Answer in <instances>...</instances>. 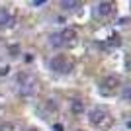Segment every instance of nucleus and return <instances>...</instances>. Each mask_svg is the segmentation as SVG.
I'll return each mask as SVG.
<instances>
[{"mask_svg":"<svg viewBox=\"0 0 131 131\" xmlns=\"http://www.w3.org/2000/svg\"><path fill=\"white\" fill-rule=\"evenodd\" d=\"M108 117V112L104 108H94L90 110V114H88V121L92 123V125H102Z\"/></svg>","mask_w":131,"mask_h":131,"instance_id":"obj_3","label":"nucleus"},{"mask_svg":"<svg viewBox=\"0 0 131 131\" xmlns=\"http://www.w3.org/2000/svg\"><path fill=\"white\" fill-rule=\"evenodd\" d=\"M27 131H37V129H27Z\"/></svg>","mask_w":131,"mask_h":131,"instance_id":"obj_15","label":"nucleus"},{"mask_svg":"<svg viewBox=\"0 0 131 131\" xmlns=\"http://www.w3.org/2000/svg\"><path fill=\"white\" fill-rule=\"evenodd\" d=\"M123 100H131V88H125V90H123Z\"/></svg>","mask_w":131,"mask_h":131,"instance_id":"obj_12","label":"nucleus"},{"mask_svg":"<svg viewBox=\"0 0 131 131\" xmlns=\"http://www.w3.org/2000/svg\"><path fill=\"white\" fill-rule=\"evenodd\" d=\"M57 33H59V39L63 41V45L71 43V41L77 39V31H74L72 27H65V29H61V31H57Z\"/></svg>","mask_w":131,"mask_h":131,"instance_id":"obj_5","label":"nucleus"},{"mask_svg":"<svg viewBox=\"0 0 131 131\" xmlns=\"http://www.w3.org/2000/svg\"><path fill=\"white\" fill-rule=\"evenodd\" d=\"M117 84H119V78L115 77V74H112V77H106L104 80H102V86H104V90H114Z\"/></svg>","mask_w":131,"mask_h":131,"instance_id":"obj_7","label":"nucleus"},{"mask_svg":"<svg viewBox=\"0 0 131 131\" xmlns=\"http://www.w3.org/2000/svg\"><path fill=\"white\" fill-rule=\"evenodd\" d=\"M49 43H51V47H61V45H63V41L59 39V33H53V35H51Z\"/></svg>","mask_w":131,"mask_h":131,"instance_id":"obj_10","label":"nucleus"},{"mask_svg":"<svg viewBox=\"0 0 131 131\" xmlns=\"http://www.w3.org/2000/svg\"><path fill=\"white\" fill-rule=\"evenodd\" d=\"M14 22H16V18L12 16L6 8H0V26L2 27H10V26H14Z\"/></svg>","mask_w":131,"mask_h":131,"instance_id":"obj_6","label":"nucleus"},{"mask_svg":"<svg viewBox=\"0 0 131 131\" xmlns=\"http://www.w3.org/2000/svg\"><path fill=\"white\" fill-rule=\"evenodd\" d=\"M112 12H114V4H112V2H98V4H96V8H94V14H96V16H100V18L110 16Z\"/></svg>","mask_w":131,"mask_h":131,"instance_id":"obj_4","label":"nucleus"},{"mask_svg":"<svg viewBox=\"0 0 131 131\" xmlns=\"http://www.w3.org/2000/svg\"><path fill=\"white\" fill-rule=\"evenodd\" d=\"M18 94L22 96V98H29L35 94V78L31 74H27V72H22L20 77H18Z\"/></svg>","mask_w":131,"mask_h":131,"instance_id":"obj_1","label":"nucleus"},{"mask_svg":"<svg viewBox=\"0 0 131 131\" xmlns=\"http://www.w3.org/2000/svg\"><path fill=\"white\" fill-rule=\"evenodd\" d=\"M61 8L63 10H77V8H80V2H77V0H61Z\"/></svg>","mask_w":131,"mask_h":131,"instance_id":"obj_9","label":"nucleus"},{"mask_svg":"<svg viewBox=\"0 0 131 131\" xmlns=\"http://www.w3.org/2000/svg\"><path fill=\"white\" fill-rule=\"evenodd\" d=\"M47 4V0H33L31 2V6H45Z\"/></svg>","mask_w":131,"mask_h":131,"instance_id":"obj_13","label":"nucleus"},{"mask_svg":"<svg viewBox=\"0 0 131 131\" xmlns=\"http://www.w3.org/2000/svg\"><path fill=\"white\" fill-rule=\"evenodd\" d=\"M71 110H72V114H74V115H80L82 112H84V102L74 98V100L71 102Z\"/></svg>","mask_w":131,"mask_h":131,"instance_id":"obj_8","label":"nucleus"},{"mask_svg":"<svg viewBox=\"0 0 131 131\" xmlns=\"http://www.w3.org/2000/svg\"><path fill=\"white\" fill-rule=\"evenodd\" d=\"M49 69L53 72H57V74H67V72H71L72 63L65 55H55L53 59H49Z\"/></svg>","mask_w":131,"mask_h":131,"instance_id":"obj_2","label":"nucleus"},{"mask_svg":"<svg viewBox=\"0 0 131 131\" xmlns=\"http://www.w3.org/2000/svg\"><path fill=\"white\" fill-rule=\"evenodd\" d=\"M8 71H10L8 67H2V69H0V77H6V74H8Z\"/></svg>","mask_w":131,"mask_h":131,"instance_id":"obj_14","label":"nucleus"},{"mask_svg":"<svg viewBox=\"0 0 131 131\" xmlns=\"http://www.w3.org/2000/svg\"><path fill=\"white\" fill-rule=\"evenodd\" d=\"M0 131H16V125H14V123H2V125H0Z\"/></svg>","mask_w":131,"mask_h":131,"instance_id":"obj_11","label":"nucleus"}]
</instances>
